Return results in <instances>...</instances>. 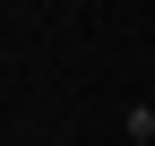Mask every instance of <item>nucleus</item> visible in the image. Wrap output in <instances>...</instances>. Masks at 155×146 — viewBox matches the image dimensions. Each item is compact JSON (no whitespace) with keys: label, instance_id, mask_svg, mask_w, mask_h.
<instances>
[]
</instances>
